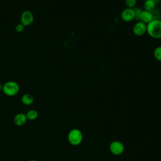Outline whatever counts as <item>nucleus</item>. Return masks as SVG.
<instances>
[{"label":"nucleus","mask_w":161,"mask_h":161,"mask_svg":"<svg viewBox=\"0 0 161 161\" xmlns=\"http://www.w3.org/2000/svg\"><path fill=\"white\" fill-rule=\"evenodd\" d=\"M147 33L152 38H161V19H153L147 24Z\"/></svg>","instance_id":"nucleus-1"},{"label":"nucleus","mask_w":161,"mask_h":161,"mask_svg":"<svg viewBox=\"0 0 161 161\" xmlns=\"http://www.w3.org/2000/svg\"><path fill=\"white\" fill-rule=\"evenodd\" d=\"M3 92L8 96H16L19 91V84L13 80H9L3 85Z\"/></svg>","instance_id":"nucleus-2"},{"label":"nucleus","mask_w":161,"mask_h":161,"mask_svg":"<svg viewBox=\"0 0 161 161\" xmlns=\"http://www.w3.org/2000/svg\"><path fill=\"white\" fill-rule=\"evenodd\" d=\"M67 138L69 142L71 145H78L82 142L83 136L80 130L77 128H74L69 132Z\"/></svg>","instance_id":"nucleus-3"},{"label":"nucleus","mask_w":161,"mask_h":161,"mask_svg":"<svg viewBox=\"0 0 161 161\" xmlns=\"http://www.w3.org/2000/svg\"><path fill=\"white\" fill-rule=\"evenodd\" d=\"M132 31L135 35L141 36L147 33V24L141 21H138L134 24Z\"/></svg>","instance_id":"nucleus-4"},{"label":"nucleus","mask_w":161,"mask_h":161,"mask_svg":"<svg viewBox=\"0 0 161 161\" xmlns=\"http://www.w3.org/2000/svg\"><path fill=\"white\" fill-rule=\"evenodd\" d=\"M21 23L25 26H28L31 25L34 21V16L31 11L29 10L24 11L21 15Z\"/></svg>","instance_id":"nucleus-5"},{"label":"nucleus","mask_w":161,"mask_h":161,"mask_svg":"<svg viewBox=\"0 0 161 161\" xmlns=\"http://www.w3.org/2000/svg\"><path fill=\"white\" fill-rule=\"evenodd\" d=\"M110 151L114 155H119L123 153L125 150V147L123 144L119 141H114L111 142L109 146Z\"/></svg>","instance_id":"nucleus-6"},{"label":"nucleus","mask_w":161,"mask_h":161,"mask_svg":"<svg viewBox=\"0 0 161 161\" xmlns=\"http://www.w3.org/2000/svg\"><path fill=\"white\" fill-rule=\"evenodd\" d=\"M121 19L125 22H130L135 19V12L133 8H126L124 9L120 14Z\"/></svg>","instance_id":"nucleus-7"},{"label":"nucleus","mask_w":161,"mask_h":161,"mask_svg":"<svg viewBox=\"0 0 161 161\" xmlns=\"http://www.w3.org/2000/svg\"><path fill=\"white\" fill-rule=\"evenodd\" d=\"M27 120H28V119H27L26 114L23 113H20L16 114L13 119L14 123L16 125L19 126H23V125H25L26 123Z\"/></svg>","instance_id":"nucleus-8"},{"label":"nucleus","mask_w":161,"mask_h":161,"mask_svg":"<svg viewBox=\"0 0 161 161\" xmlns=\"http://www.w3.org/2000/svg\"><path fill=\"white\" fill-rule=\"evenodd\" d=\"M153 19V16L151 13V11H146V10H143L140 16V21L145 23V24H148L150 23L151 21H152Z\"/></svg>","instance_id":"nucleus-9"},{"label":"nucleus","mask_w":161,"mask_h":161,"mask_svg":"<svg viewBox=\"0 0 161 161\" xmlns=\"http://www.w3.org/2000/svg\"><path fill=\"white\" fill-rule=\"evenodd\" d=\"M21 102L26 106H30L34 102V97L30 94H25L21 97Z\"/></svg>","instance_id":"nucleus-10"},{"label":"nucleus","mask_w":161,"mask_h":161,"mask_svg":"<svg viewBox=\"0 0 161 161\" xmlns=\"http://www.w3.org/2000/svg\"><path fill=\"white\" fill-rule=\"evenodd\" d=\"M156 3L152 0H145L143 3V9L144 10L152 11L155 9Z\"/></svg>","instance_id":"nucleus-11"},{"label":"nucleus","mask_w":161,"mask_h":161,"mask_svg":"<svg viewBox=\"0 0 161 161\" xmlns=\"http://www.w3.org/2000/svg\"><path fill=\"white\" fill-rule=\"evenodd\" d=\"M27 119L29 120H35L38 116V113L35 109H30L26 113Z\"/></svg>","instance_id":"nucleus-12"},{"label":"nucleus","mask_w":161,"mask_h":161,"mask_svg":"<svg viewBox=\"0 0 161 161\" xmlns=\"http://www.w3.org/2000/svg\"><path fill=\"white\" fill-rule=\"evenodd\" d=\"M153 56L157 60L161 62V46H157L153 50Z\"/></svg>","instance_id":"nucleus-13"},{"label":"nucleus","mask_w":161,"mask_h":161,"mask_svg":"<svg viewBox=\"0 0 161 161\" xmlns=\"http://www.w3.org/2000/svg\"><path fill=\"white\" fill-rule=\"evenodd\" d=\"M134 12H135V19L136 21H140V16L142 14V12L143 9L140 8V7H135L133 8Z\"/></svg>","instance_id":"nucleus-14"},{"label":"nucleus","mask_w":161,"mask_h":161,"mask_svg":"<svg viewBox=\"0 0 161 161\" xmlns=\"http://www.w3.org/2000/svg\"><path fill=\"white\" fill-rule=\"evenodd\" d=\"M136 4V0H125V5L126 8H134Z\"/></svg>","instance_id":"nucleus-15"},{"label":"nucleus","mask_w":161,"mask_h":161,"mask_svg":"<svg viewBox=\"0 0 161 161\" xmlns=\"http://www.w3.org/2000/svg\"><path fill=\"white\" fill-rule=\"evenodd\" d=\"M152 16H153V19H158L161 18V15L160 13V11H158L156 9H154L153 11H151Z\"/></svg>","instance_id":"nucleus-16"},{"label":"nucleus","mask_w":161,"mask_h":161,"mask_svg":"<svg viewBox=\"0 0 161 161\" xmlns=\"http://www.w3.org/2000/svg\"><path fill=\"white\" fill-rule=\"evenodd\" d=\"M25 29V26L22 23H18L15 26V30L18 33H21Z\"/></svg>","instance_id":"nucleus-17"},{"label":"nucleus","mask_w":161,"mask_h":161,"mask_svg":"<svg viewBox=\"0 0 161 161\" xmlns=\"http://www.w3.org/2000/svg\"><path fill=\"white\" fill-rule=\"evenodd\" d=\"M2 89H3V85H2L1 83L0 82V91H2Z\"/></svg>","instance_id":"nucleus-18"},{"label":"nucleus","mask_w":161,"mask_h":161,"mask_svg":"<svg viewBox=\"0 0 161 161\" xmlns=\"http://www.w3.org/2000/svg\"><path fill=\"white\" fill-rule=\"evenodd\" d=\"M152 1H153L156 4H157L158 2H159V1H160V0H152Z\"/></svg>","instance_id":"nucleus-19"},{"label":"nucleus","mask_w":161,"mask_h":161,"mask_svg":"<svg viewBox=\"0 0 161 161\" xmlns=\"http://www.w3.org/2000/svg\"><path fill=\"white\" fill-rule=\"evenodd\" d=\"M29 161H36V160H30Z\"/></svg>","instance_id":"nucleus-20"},{"label":"nucleus","mask_w":161,"mask_h":161,"mask_svg":"<svg viewBox=\"0 0 161 161\" xmlns=\"http://www.w3.org/2000/svg\"><path fill=\"white\" fill-rule=\"evenodd\" d=\"M160 2H161V0H160Z\"/></svg>","instance_id":"nucleus-21"},{"label":"nucleus","mask_w":161,"mask_h":161,"mask_svg":"<svg viewBox=\"0 0 161 161\" xmlns=\"http://www.w3.org/2000/svg\"><path fill=\"white\" fill-rule=\"evenodd\" d=\"M160 19H161V18H160Z\"/></svg>","instance_id":"nucleus-22"}]
</instances>
